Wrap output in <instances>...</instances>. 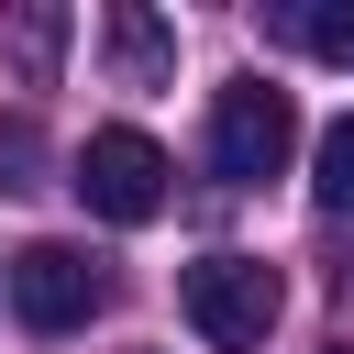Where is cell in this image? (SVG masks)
<instances>
[{
    "mask_svg": "<svg viewBox=\"0 0 354 354\" xmlns=\"http://www.w3.org/2000/svg\"><path fill=\"white\" fill-rule=\"evenodd\" d=\"M288 144H299V111H288L277 77H232V88H210V166H221L232 188H266V177L288 166Z\"/></svg>",
    "mask_w": 354,
    "mask_h": 354,
    "instance_id": "2",
    "label": "cell"
},
{
    "mask_svg": "<svg viewBox=\"0 0 354 354\" xmlns=\"http://www.w3.org/2000/svg\"><path fill=\"white\" fill-rule=\"evenodd\" d=\"M310 199H321V210H354V111L321 133V155H310Z\"/></svg>",
    "mask_w": 354,
    "mask_h": 354,
    "instance_id": "8",
    "label": "cell"
},
{
    "mask_svg": "<svg viewBox=\"0 0 354 354\" xmlns=\"http://www.w3.org/2000/svg\"><path fill=\"white\" fill-rule=\"evenodd\" d=\"M0 277H11L22 332H88V321H100V299H111V277H100L77 243H22Z\"/></svg>",
    "mask_w": 354,
    "mask_h": 354,
    "instance_id": "4",
    "label": "cell"
},
{
    "mask_svg": "<svg viewBox=\"0 0 354 354\" xmlns=\"http://www.w3.org/2000/svg\"><path fill=\"white\" fill-rule=\"evenodd\" d=\"M0 188H44V133H33L22 111L0 122Z\"/></svg>",
    "mask_w": 354,
    "mask_h": 354,
    "instance_id": "9",
    "label": "cell"
},
{
    "mask_svg": "<svg viewBox=\"0 0 354 354\" xmlns=\"http://www.w3.org/2000/svg\"><path fill=\"white\" fill-rule=\"evenodd\" d=\"M100 33H111V66H122V88H155V77L177 66V33H166L144 0H111V22H100Z\"/></svg>",
    "mask_w": 354,
    "mask_h": 354,
    "instance_id": "5",
    "label": "cell"
},
{
    "mask_svg": "<svg viewBox=\"0 0 354 354\" xmlns=\"http://www.w3.org/2000/svg\"><path fill=\"white\" fill-rule=\"evenodd\" d=\"M277 266L266 254H199L188 277H177V310L199 321V343H221V354H254L266 332H277Z\"/></svg>",
    "mask_w": 354,
    "mask_h": 354,
    "instance_id": "1",
    "label": "cell"
},
{
    "mask_svg": "<svg viewBox=\"0 0 354 354\" xmlns=\"http://www.w3.org/2000/svg\"><path fill=\"white\" fill-rule=\"evenodd\" d=\"M11 55H22V77L44 88V77H55V55H66V11H55V0H33V11H11Z\"/></svg>",
    "mask_w": 354,
    "mask_h": 354,
    "instance_id": "7",
    "label": "cell"
},
{
    "mask_svg": "<svg viewBox=\"0 0 354 354\" xmlns=\"http://www.w3.org/2000/svg\"><path fill=\"white\" fill-rule=\"evenodd\" d=\"M266 33H288V44L332 55V66H354V0H277V11H266Z\"/></svg>",
    "mask_w": 354,
    "mask_h": 354,
    "instance_id": "6",
    "label": "cell"
},
{
    "mask_svg": "<svg viewBox=\"0 0 354 354\" xmlns=\"http://www.w3.org/2000/svg\"><path fill=\"white\" fill-rule=\"evenodd\" d=\"M66 188H77L100 221H122V232H133V221H155V210H166V144H155V133H133V122H111V133H88V144H77V177H66Z\"/></svg>",
    "mask_w": 354,
    "mask_h": 354,
    "instance_id": "3",
    "label": "cell"
}]
</instances>
